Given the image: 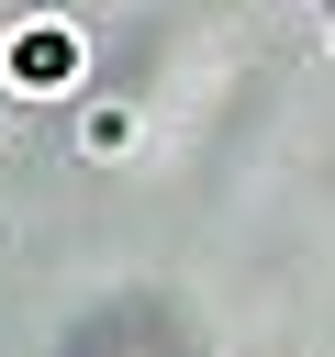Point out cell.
I'll return each instance as SVG.
<instances>
[{
	"mask_svg": "<svg viewBox=\"0 0 335 357\" xmlns=\"http://www.w3.org/2000/svg\"><path fill=\"white\" fill-rule=\"evenodd\" d=\"M67 67H78V45H67V33H56V22H34V33H22V45H11V78H34V89H56V78H67Z\"/></svg>",
	"mask_w": 335,
	"mask_h": 357,
	"instance_id": "1",
	"label": "cell"
}]
</instances>
